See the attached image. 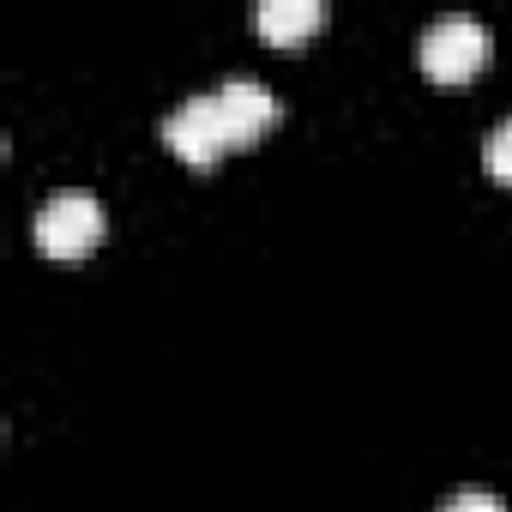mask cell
Listing matches in <instances>:
<instances>
[{
  "label": "cell",
  "mask_w": 512,
  "mask_h": 512,
  "mask_svg": "<svg viewBox=\"0 0 512 512\" xmlns=\"http://www.w3.org/2000/svg\"><path fill=\"white\" fill-rule=\"evenodd\" d=\"M482 151H488V169H494V181H506V187H512V115H506V121L488 133V145H482Z\"/></svg>",
  "instance_id": "6"
},
{
  "label": "cell",
  "mask_w": 512,
  "mask_h": 512,
  "mask_svg": "<svg viewBox=\"0 0 512 512\" xmlns=\"http://www.w3.org/2000/svg\"><path fill=\"white\" fill-rule=\"evenodd\" d=\"M217 103H223V121H229V139H235V145H253V139L278 121L272 85H266V79H247V73L223 79V85H217Z\"/></svg>",
  "instance_id": "4"
},
{
  "label": "cell",
  "mask_w": 512,
  "mask_h": 512,
  "mask_svg": "<svg viewBox=\"0 0 512 512\" xmlns=\"http://www.w3.org/2000/svg\"><path fill=\"white\" fill-rule=\"evenodd\" d=\"M163 139H169V145H175V157H187V163H217V157L235 145V139H229V121H223L217 91H199V97H187L181 109H169Z\"/></svg>",
  "instance_id": "3"
},
{
  "label": "cell",
  "mask_w": 512,
  "mask_h": 512,
  "mask_svg": "<svg viewBox=\"0 0 512 512\" xmlns=\"http://www.w3.org/2000/svg\"><path fill=\"white\" fill-rule=\"evenodd\" d=\"M488 49H494V37H488V25L476 13H440L416 37V55H422L428 79H470L488 61Z\"/></svg>",
  "instance_id": "1"
},
{
  "label": "cell",
  "mask_w": 512,
  "mask_h": 512,
  "mask_svg": "<svg viewBox=\"0 0 512 512\" xmlns=\"http://www.w3.org/2000/svg\"><path fill=\"white\" fill-rule=\"evenodd\" d=\"M320 19H326L320 0H260V13H253L260 37L272 43H302L308 31H320Z\"/></svg>",
  "instance_id": "5"
},
{
  "label": "cell",
  "mask_w": 512,
  "mask_h": 512,
  "mask_svg": "<svg viewBox=\"0 0 512 512\" xmlns=\"http://www.w3.org/2000/svg\"><path fill=\"white\" fill-rule=\"evenodd\" d=\"M103 223H109V211H103L97 193L61 187V193H49V199L37 205V247L55 253V260H79L85 247L103 241Z\"/></svg>",
  "instance_id": "2"
},
{
  "label": "cell",
  "mask_w": 512,
  "mask_h": 512,
  "mask_svg": "<svg viewBox=\"0 0 512 512\" xmlns=\"http://www.w3.org/2000/svg\"><path fill=\"white\" fill-rule=\"evenodd\" d=\"M440 512H506V500H500V494H488V488H458Z\"/></svg>",
  "instance_id": "7"
}]
</instances>
